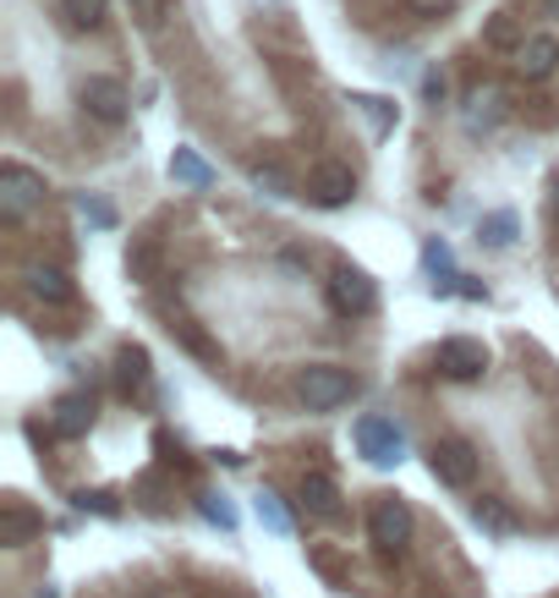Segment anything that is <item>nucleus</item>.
Here are the masks:
<instances>
[{
    "instance_id": "f257e3e1",
    "label": "nucleus",
    "mask_w": 559,
    "mask_h": 598,
    "mask_svg": "<svg viewBox=\"0 0 559 598\" xmlns=\"http://www.w3.org/2000/svg\"><path fill=\"white\" fill-rule=\"evenodd\" d=\"M357 396V379L340 368V363H307L302 374H296V401L307 407V412H335V407H346Z\"/></svg>"
},
{
    "instance_id": "f03ea898",
    "label": "nucleus",
    "mask_w": 559,
    "mask_h": 598,
    "mask_svg": "<svg viewBox=\"0 0 559 598\" xmlns=\"http://www.w3.org/2000/svg\"><path fill=\"white\" fill-rule=\"evenodd\" d=\"M412 505L407 500H395V494H384L373 511H368V538H373V549L379 555H407V544H412Z\"/></svg>"
},
{
    "instance_id": "7ed1b4c3",
    "label": "nucleus",
    "mask_w": 559,
    "mask_h": 598,
    "mask_svg": "<svg viewBox=\"0 0 559 598\" xmlns=\"http://www.w3.org/2000/svg\"><path fill=\"white\" fill-rule=\"evenodd\" d=\"M329 307L340 318H368L379 307V286L357 264H335V275H329Z\"/></svg>"
},
{
    "instance_id": "20e7f679",
    "label": "nucleus",
    "mask_w": 559,
    "mask_h": 598,
    "mask_svg": "<svg viewBox=\"0 0 559 598\" xmlns=\"http://www.w3.org/2000/svg\"><path fill=\"white\" fill-rule=\"evenodd\" d=\"M428 466H433V478L444 489H472V478H477V445L461 440V434H444L439 445L428 450Z\"/></svg>"
},
{
    "instance_id": "39448f33",
    "label": "nucleus",
    "mask_w": 559,
    "mask_h": 598,
    "mask_svg": "<svg viewBox=\"0 0 559 598\" xmlns=\"http://www.w3.org/2000/svg\"><path fill=\"white\" fill-rule=\"evenodd\" d=\"M439 374H444V379H461V385L483 379V374H488V346L472 340V335H450V340H439Z\"/></svg>"
},
{
    "instance_id": "423d86ee",
    "label": "nucleus",
    "mask_w": 559,
    "mask_h": 598,
    "mask_svg": "<svg viewBox=\"0 0 559 598\" xmlns=\"http://www.w3.org/2000/svg\"><path fill=\"white\" fill-rule=\"evenodd\" d=\"M77 99H83V111L94 116V122H105V127H116V122H127V88L116 83V77H83V88H77Z\"/></svg>"
},
{
    "instance_id": "0eeeda50",
    "label": "nucleus",
    "mask_w": 559,
    "mask_h": 598,
    "mask_svg": "<svg viewBox=\"0 0 559 598\" xmlns=\"http://www.w3.org/2000/svg\"><path fill=\"white\" fill-rule=\"evenodd\" d=\"M357 445H362V455H368L373 466H395L401 450H407V434H401V423H390V418H362V423H357Z\"/></svg>"
},
{
    "instance_id": "6e6552de",
    "label": "nucleus",
    "mask_w": 559,
    "mask_h": 598,
    "mask_svg": "<svg viewBox=\"0 0 559 598\" xmlns=\"http://www.w3.org/2000/svg\"><path fill=\"white\" fill-rule=\"evenodd\" d=\"M307 192H313V203H324V209H340V203H351V198H357V176H351V165H335V159H324V165H313V176H307Z\"/></svg>"
},
{
    "instance_id": "1a4fd4ad",
    "label": "nucleus",
    "mask_w": 559,
    "mask_h": 598,
    "mask_svg": "<svg viewBox=\"0 0 559 598\" xmlns=\"http://www.w3.org/2000/svg\"><path fill=\"white\" fill-rule=\"evenodd\" d=\"M33 198H44V176H33L28 165L6 159V165H0V203H6V220H17Z\"/></svg>"
},
{
    "instance_id": "9d476101",
    "label": "nucleus",
    "mask_w": 559,
    "mask_h": 598,
    "mask_svg": "<svg viewBox=\"0 0 559 598\" xmlns=\"http://www.w3.org/2000/svg\"><path fill=\"white\" fill-rule=\"evenodd\" d=\"M39 533H44V516H39L28 500H6V505H0V544H6V549H28Z\"/></svg>"
},
{
    "instance_id": "9b49d317",
    "label": "nucleus",
    "mask_w": 559,
    "mask_h": 598,
    "mask_svg": "<svg viewBox=\"0 0 559 598\" xmlns=\"http://www.w3.org/2000/svg\"><path fill=\"white\" fill-rule=\"evenodd\" d=\"M28 292L39 302H50V307H66V302L77 297V286H72V275L66 270H55V264H28Z\"/></svg>"
},
{
    "instance_id": "f8f14e48",
    "label": "nucleus",
    "mask_w": 559,
    "mask_h": 598,
    "mask_svg": "<svg viewBox=\"0 0 559 598\" xmlns=\"http://www.w3.org/2000/svg\"><path fill=\"white\" fill-rule=\"evenodd\" d=\"M555 66H559V44L549 33H538V39H527V44L516 50V72H521L527 83H544Z\"/></svg>"
},
{
    "instance_id": "ddd939ff",
    "label": "nucleus",
    "mask_w": 559,
    "mask_h": 598,
    "mask_svg": "<svg viewBox=\"0 0 559 598\" xmlns=\"http://www.w3.org/2000/svg\"><path fill=\"white\" fill-rule=\"evenodd\" d=\"M94 429V396H61L55 401V434L61 440H77Z\"/></svg>"
},
{
    "instance_id": "4468645a",
    "label": "nucleus",
    "mask_w": 559,
    "mask_h": 598,
    "mask_svg": "<svg viewBox=\"0 0 559 598\" xmlns=\"http://www.w3.org/2000/svg\"><path fill=\"white\" fill-rule=\"evenodd\" d=\"M296 500H302V511H313V516H340V489H335V478H324V472H307L302 489H296Z\"/></svg>"
},
{
    "instance_id": "2eb2a0df",
    "label": "nucleus",
    "mask_w": 559,
    "mask_h": 598,
    "mask_svg": "<svg viewBox=\"0 0 559 598\" xmlns=\"http://www.w3.org/2000/svg\"><path fill=\"white\" fill-rule=\"evenodd\" d=\"M143 385H148V352H143V346H122V352H116V390L133 396Z\"/></svg>"
},
{
    "instance_id": "dca6fc26",
    "label": "nucleus",
    "mask_w": 559,
    "mask_h": 598,
    "mask_svg": "<svg viewBox=\"0 0 559 598\" xmlns=\"http://www.w3.org/2000/svg\"><path fill=\"white\" fill-rule=\"evenodd\" d=\"M483 44H488V50H521L527 39H521V22H516L510 11H494V17L483 22Z\"/></svg>"
},
{
    "instance_id": "f3484780",
    "label": "nucleus",
    "mask_w": 559,
    "mask_h": 598,
    "mask_svg": "<svg viewBox=\"0 0 559 598\" xmlns=\"http://www.w3.org/2000/svg\"><path fill=\"white\" fill-rule=\"evenodd\" d=\"M170 176H176V181H187V187H198V192L214 181V170H209V165H203V159H198L192 149H176V154H170Z\"/></svg>"
},
{
    "instance_id": "a211bd4d",
    "label": "nucleus",
    "mask_w": 559,
    "mask_h": 598,
    "mask_svg": "<svg viewBox=\"0 0 559 598\" xmlns=\"http://www.w3.org/2000/svg\"><path fill=\"white\" fill-rule=\"evenodd\" d=\"M127 270H133V281H154V270H159V248H154V237H138L133 242V253H127Z\"/></svg>"
},
{
    "instance_id": "6ab92c4d",
    "label": "nucleus",
    "mask_w": 559,
    "mask_h": 598,
    "mask_svg": "<svg viewBox=\"0 0 559 598\" xmlns=\"http://www.w3.org/2000/svg\"><path fill=\"white\" fill-rule=\"evenodd\" d=\"M253 187H259V192H270V198H291V192H296V187H291V176H285L280 165H270V159H259V165H253Z\"/></svg>"
},
{
    "instance_id": "aec40b11",
    "label": "nucleus",
    "mask_w": 559,
    "mask_h": 598,
    "mask_svg": "<svg viewBox=\"0 0 559 598\" xmlns=\"http://www.w3.org/2000/svg\"><path fill=\"white\" fill-rule=\"evenodd\" d=\"M307 566H313L324 583H340V577H346V560H340V549H329V544H313V549H307Z\"/></svg>"
},
{
    "instance_id": "412c9836",
    "label": "nucleus",
    "mask_w": 559,
    "mask_h": 598,
    "mask_svg": "<svg viewBox=\"0 0 559 598\" xmlns=\"http://www.w3.org/2000/svg\"><path fill=\"white\" fill-rule=\"evenodd\" d=\"M105 6L110 0H61V11H66L72 28H99L105 22Z\"/></svg>"
},
{
    "instance_id": "4be33fe9",
    "label": "nucleus",
    "mask_w": 559,
    "mask_h": 598,
    "mask_svg": "<svg viewBox=\"0 0 559 598\" xmlns=\"http://www.w3.org/2000/svg\"><path fill=\"white\" fill-rule=\"evenodd\" d=\"M477 237H483L488 248H510V242H516V214H488V220L477 225Z\"/></svg>"
},
{
    "instance_id": "5701e85b",
    "label": "nucleus",
    "mask_w": 559,
    "mask_h": 598,
    "mask_svg": "<svg viewBox=\"0 0 559 598\" xmlns=\"http://www.w3.org/2000/svg\"><path fill=\"white\" fill-rule=\"evenodd\" d=\"M165 17H170V0H133V22H138L143 33H159Z\"/></svg>"
},
{
    "instance_id": "b1692460",
    "label": "nucleus",
    "mask_w": 559,
    "mask_h": 598,
    "mask_svg": "<svg viewBox=\"0 0 559 598\" xmlns=\"http://www.w3.org/2000/svg\"><path fill=\"white\" fill-rule=\"evenodd\" d=\"M170 329H176V335H181V340H187V346H192L198 357H209V363L220 357V346H214V340H209V335H203L198 324H187V318H181V324H170Z\"/></svg>"
},
{
    "instance_id": "393cba45",
    "label": "nucleus",
    "mask_w": 559,
    "mask_h": 598,
    "mask_svg": "<svg viewBox=\"0 0 559 598\" xmlns=\"http://www.w3.org/2000/svg\"><path fill=\"white\" fill-rule=\"evenodd\" d=\"M259 516H264V527H270V533H291V516L280 511V500L270 494V489L259 494Z\"/></svg>"
},
{
    "instance_id": "a878e982",
    "label": "nucleus",
    "mask_w": 559,
    "mask_h": 598,
    "mask_svg": "<svg viewBox=\"0 0 559 598\" xmlns=\"http://www.w3.org/2000/svg\"><path fill=\"white\" fill-rule=\"evenodd\" d=\"M203 516H209V522H220V527H236V511H231L220 494H203Z\"/></svg>"
},
{
    "instance_id": "bb28decb",
    "label": "nucleus",
    "mask_w": 559,
    "mask_h": 598,
    "mask_svg": "<svg viewBox=\"0 0 559 598\" xmlns=\"http://www.w3.org/2000/svg\"><path fill=\"white\" fill-rule=\"evenodd\" d=\"M77 209H83V214H88L94 225H116V214H110V203H99V198H88V192L77 198Z\"/></svg>"
},
{
    "instance_id": "cd10ccee",
    "label": "nucleus",
    "mask_w": 559,
    "mask_h": 598,
    "mask_svg": "<svg viewBox=\"0 0 559 598\" xmlns=\"http://www.w3.org/2000/svg\"><path fill=\"white\" fill-rule=\"evenodd\" d=\"M77 505H83V511L94 505V511H105V516H116V494H105V489H94V494H77Z\"/></svg>"
},
{
    "instance_id": "c85d7f7f",
    "label": "nucleus",
    "mask_w": 559,
    "mask_h": 598,
    "mask_svg": "<svg viewBox=\"0 0 559 598\" xmlns=\"http://www.w3.org/2000/svg\"><path fill=\"white\" fill-rule=\"evenodd\" d=\"M444 88H450V83H444V72H428V83H422V94H428L433 105L444 99Z\"/></svg>"
},
{
    "instance_id": "c756f323",
    "label": "nucleus",
    "mask_w": 559,
    "mask_h": 598,
    "mask_svg": "<svg viewBox=\"0 0 559 598\" xmlns=\"http://www.w3.org/2000/svg\"><path fill=\"white\" fill-rule=\"evenodd\" d=\"M538 6H544V17H555L559 22V0H538Z\"/></svg>"
},
{
    "instance_id": "7c9ffc66",
    "label": "nucleus",
    "mask_w": 559,
    "mask_h": 598,
    "mask_svg": "<svg viewBox=\"0 0 559 598\" xmlns=\"http://www.w3.org/2000/svg\"><path fill=\"white\" fill-rule=\"evenodd\" d=\"M422 6H450V0H422Z\"/></svg>"
},
{
    "instance_id": "2f4dec72",
    "label": "nucleus",
    "mask_w": 559,
    "mask_h": 598,
    "mask_svg": "<svg viewBox=\"0 0 559 598\" xmlns=\"http://www.w3.org/2000/svg\"><path fill=\"white\" fill-rule=\"evenodd\" d=\"M39 598H55V594H39Z\"/></svg>"
},
{
    "instance_id": "473e14b6",
    "label": "nucleus",
    "mask_w": 559,
    "mask_h": 598,
    "mask_svg": "<svg viewBox=\"0 0 559 598\" xmlns=\"http://www.w3.org/2000/svg\"><path fill=\"white\" fill-rule=\"evenodd\" d=\"M143 598H159V594H143Z\"/></svg>"
}]
</instances>
